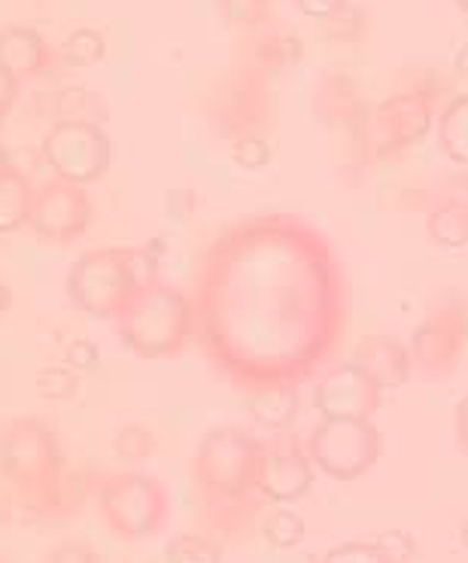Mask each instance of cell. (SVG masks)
Segmentation results:
<instances>
[{
    "label": "cell",
    "mask_w": 468,
    "mask_h": 563,
    "mask_svg": "<svg viewBox=\"0 0 468 563\" xmlns=\"http://www.w3.org/2000/svg\"><path fill=\"white\" fill-rule=\"evenodd\" d=\"M196 344L237 394L308 380L332 356L341 277L323 235L292 213L225 225L192 275Z\"/></svg>",
    "instance_id": "obj_1"
},
{
    "label": "cell",
    "mask_w": 468,
    "mask_h": 563,
    "mask_svg": "<svg viewBox=\"0 0 468 563\" xmlns=\"http://www.w3.org/2000/svg\"><path fill=\"white\" fill-rule=\"evenodd\" d=\"M261 442L241 427H213L192 454V490L204 533L225 542L249 537L261 511Z\"/></svg>",
    "instance_id": "obj_2"
},
{
    "label": "cell",
    "mask_w": 468,
    "mask_h": 563,
    "mask_svg": "<svg viewBox=\"0 0 468 563\" xmlns=\"http://www.w3.org/2000/svg\"><path fill=\"white\" fill-rule=\"evenodd\" d=\"M0 482L34 515L58 518L70 506L65 445L46 420L15 415L0 423Z\"/></svg>",
    "instance_id": "obj_3"
},
{
    "label": "cell",
    "mask_w": 468,
    "mask_h": 563,
    "mask_svg": "<svg viewBox=\"0 0 468 563\" xmlns=\"http://www.w3.org/2000/svg\"><path fill=\"white\" fill-rule=\"evenodd\" d=\"M156 272V256L146 247H91L67 268V299L91 320H116Z\"/></svg>",
    "instance_id": "obj_4"
},
{
    "label": "cell",
    "mask_w": 468,
    "mask_h": 563,
    "mask_svg": "<svg viewBox=\"0 0 468 563\" xmlns=\"http://www.w3.org/2000/svg\"><path fill=\"white\" fill-rule=\"evenodd\" d=\"M119 341L141 360H180L196 341L189 292L168 280H146L113 320Z\"/></svg>",
    "instance_id": "obj_5"
},
{
    "label": "cell",
    "mask_w": 468,
    "mask_h": 563,
    "mask_svg": "<svg viewBox=\"0 0 468 563\" xmlns=\"http://www.w3.org/2000/svg\"><path fill=\"white\" fill-rule=\"evenodd\" d=\"M86 494L119 542L156 539L170 521V494L165 482L134 466L91 472L86 478Z\"/></svg>",
    "instance_id": "obj_6"
},
{
    "label": "cell",
    "mask_w": 468,
    "mask_h": 563,
    "mask_svg": "<svg viewBox=\"0 0 468 563\" xmlns=\"http://www.w3.org/2000/svg\"><path fill=\"white\" fill-rule=\"evenodd\" d=\"M308 457L335 482H356L383 454V435L371 420L323 418L308 435Z\"/></svg>",
    "instance_id": "obj_7"
},
{
    "label": "cell",
    "mask_w": 468,
    "mask_h": 563,
    "mask_svg": "<svg viewBox=\"0 0 468 563\" xmlns=\"http://www.w3.org/2000/svg\"><path fill=\"white\" fill-rule=\"evenodd\" d=\"M40 153L53 177L77 186L98 184L113 162V144L104 125L74 122V119H55L53 129L40 141Z\"/></svg>",
    "instance_id": "obj_8"
},
{
    "label": "cell",
    "mask_w": 468,
    "mask_h": 563,
    "mask_svg": "<svg viewBox=\"0 0 468 563\" xmlns=\"http://www.w3.org/2000/svg\"><path fill=\"white\" fill-rule=\"evenodd\" d=\"M94 220V205H91L86 186L67 184L62 177H53L46 184L34 186V201H31V217L27 229L49 247H74L79 244Z\"/></svg>",
    "instance_id": "obj_9"
},
{
    "label": "cell",
    "mask_w": 468,
    "mask_h": 563,
    "mask_svg": "<svg viewBox=\"0 0 468 563\" xmlns=\"http://www.w3.org/2000/svg\"><path fill=\"white\" fill-rule=\"evenodd\" d=\"M313 463L308 448L296 435L280 430L277 439L261 442L259 454V494L274 506H292L311 494Z\"/></svg>",
    "instance_id": "obj_10"
},
{
    "label": "cell",
    "mask_w": 468,
    "mask_h": 563,
    "mask_svg": "<svg viewBox=\"0 0 468 563\" xmlns=\"http://www.w3.org/2000/svg\"><path fill=\"white\" fill-rule=\"evenodd\" d=\"M380 402H383V390L359 363L328 368L313 387V408L323 418L371 420L378 415Z\"/></svg>",
    "instance_id": "obj_11"
},
{
    "label": "cell",
    "mask_w": 468,
    "mask_h": 563,
    "mask_svg": "<svg viewBox=\"0 0 468 563\" xmlns=\"http://www.w3.org/2000/svg\"><path fill=\"white\" fill-rule=\"evenodd\" d=\"M55 62V49L49 40L31 25H7L0 27V67L10 77L25 86L31 79L49 74Z\"/></svg>",
    "instance_id": "obj_12"
},
{
    "label": "cell",
    "mask_w": 468,
    "mask_h": 563,
    "mask_svg": "<svg viewBox=\"0 0 468 563\" xmlns=\"http://www.w3.org/2000/svg\"><path fill=\"white\" fill-rule=\"evenodd\" d=\"M244 408L249 418L268 430H289L299 418V390L296 384H265L259 390L244 394Z\"/></svg>",
    "instance_id": "obj_13"
},
{
    "label": "cell",
    "mask_w": 468,
    "mask_h": 563,
    "mask_svg": "<svg viewBox=\"0 0 468 563\" xmlns=\"http://www.w3.org/2000/svg\"><path fill=\"white\" fill-rule=\"evenodd\" d=\"M356 363L375 378L380 390H392V387H402L408 380V372H411V363H408V354H404L402 344H395L392 339H383V335H375L368 339L359 347V356Z\"/></svg>",
    "instance_id": "obj_14"
},
{
    "label": "cell",
    "mask_w": 468,
    "mask_h": 563,
    "mask_svg": "<svg viewBox=\"0 0 468 563\" xmlns=\"http://www.w3.org/2000/svg\"><path fill=\"white\" fill-rule=\"evenodd\" d=\"M31 201H34V186L22 170L10 165L0 177V238L13 235L25 229L31 217Z\"/></svg>",
    "instance_id": "obj_15"
},
{
    "label": "cell",
    "mask_w": 468,
    "mask_h": 563,
    "mask_svg": "<svg viewBox=\"0 0 468 563\" xmlns=\"http://www.w3.org/2000/svg\"><path fill=\"white\" fill-rule=\"evenodd\" d=\"M55 119H74V122H98L104 125L110 119L104 98L98 92H91L86 86H65L55 92L53 101Z\"/></svg>",
    "instance_id": "obj_16"
},
{
    "label": "cell",
    "mask_w": 468,
    "mask_h": 563,
    "mask_svg": "<svg viewBox=\"0 0 468 563\" xmlns=\"http://www.w3.org/2000/svg\"><path fill=\"white\" fill-rule=\"evenodd\" d=\"M58 53L67 67H77V70L98 67L107 58V37L98 27H77L67 34Z\"/></svg>",
    "instance_id": "obj_17"
},
{
    "label": "cell",
    "mask_w": 468,
    "mask_h": 563,
    "mask_svg": "<svg viewBox=\"0 0 468 563\" xmlns=\"http://www.w3.org/2000/svg\"><path fill=\"white\" fill-rule=\"evenodd\" d=\"M220 539L210 533H177L165 545V563H222Z\"/></svg>",
    "instance_id": "obj_18"
},
{
    "label": "cell",
    "mask_w": 468,
    "mask_h": 563,
    "mask_svg": "<svg viewBox=\"0 0 468 563\" xmlns=\"http://www.w3.org/2000/svg\"><path fill=\"white\" fill-rule=\"evenodd\" d=\"M308 537V527H304V518L299 511L287 509H274L265 521H261V539L271 545L274 551H292L299 549L301 542Z\"/></svg>",
    "instance_id": "obj_19"
},
{
    "label": "cell",
    "mask_w": 468,
    "mask_h": 563,
    "mask_svg": "<svg viewBox=\"0 0 468 563\" xmlns=\"http://www.w3.org/2000/svg\"><path fill=\"white\" fill-rule=\"evenodd\" d=\"M438 141L454 162L468 165V95L456 98L454 104L447 107L438 125Z\"/></svg>",
    "instance_id": "obj_20"
},
{
    "label": "cell",
    "mask_w": 468,
    "mask_h": 563,
    "mask_svg": "<svg viewBox=\"0 0 468 563\" xmlns=\"http://www.w3.org/2000/svg\"><path fill=\"white\" fill-rule=\"evenodd\" d=\"M430 238L442 247H466L468 244V208L444 205L432 213Z\"/></svg>",
    "instance_id": "obj_21"
},
{
    "label": "cell",
    "mask_w": 468,
    "mask_h": 563,
    "mask_svg": "<svg viewBox=\"0 0 468 563\" xmlns=\"http://www.w3.org/2000/svg\"><path fill=\"white\" fill-rule=\"evenodd\" d=\"M113 451L122 463H141L156 454V435L141 423H125L113 439Z\"/></svg>",
    "instance_id": "obj_22"
},
{
    "label": "cell",
    "mask_w": 468,
    "mask_h": 563,
    "mask_svg": "<svg viewBox=\"0 0 468 563\" xmlns=\"http://www.w3.org/2000/svg\"><path fill=\"white\" fill-rule=\"evenodd\" d=\"M79 390L77 368L70 366H49L37 375V394L49 402H67Z\"/></svg>",
    "instance_id": "obj_23"
},
{
    "label": "cell",
    "mask_w": 468,
    "mask_h": 563,
    "mask_svg": "<svg viewBox=\"0 0 468 563\" xmlns=\"http://www.w3.org/2000/svg\"><path fill=\"white\" fill-rule=\"evenodd\" d=\"M220 3L229 22L241 27H256L268 19L274 0H220Z\"/></svg>",
    "instance_id": "obj_24"
},
{
    "label": "cell",
    "mask_w": 468,
    "mask_h": 563,
    "mask_svg": "<svg viewBox=\"0 0 468 563\" xmlns=\"http://www.w3.org/2000/svg\"><path fill=\"white\" fill-rule=\"evenodd\" d=\"M320 563H392L375 542H344L338 549L325 551Z\"/></svg>",
    "instance_id": "obj_25"
},
{
    "label": "cell",
    "mask_w": 468,
    "mask_h": 563,
    "mask_svg": "<svg viewBox=\"0 0 468 563\" xmlns=\"http://www.w3.org/2000/svg\"><path fill=\"white\" fill-rule=\"evenodd\" d=\"M234 162L247 170L265 168L271 162V146L265 144L261 137H256V134H241L234 141Z\"/></svg>",
    "instance_id": "obj_26"
},
{
    "label": "cell",
    "mask_w": 468,
    "mask_h": 563,
    "mask_svg": "<svg viewBox=\"0 0 468 563\" xmlns=\"http://www.w3.org/2000/svg\"><path fill=\"white\" fill-rule=\"evenodd\" d=\"M46 563H104V558L89 539H65L46 554Z\"/></svg>",
    "instance_id": "obj_27"
},
{
    "label": "cell",
    "mask_w": 468,
    "mask_h": 563,
    "mask_svg": "<svg viewBox=\"0 0 468 563\" xmlns=\"http://www.w3.org/2000/svg\"><path fill=\"white\" fill-rule=\"evenodd\" d=\"M375 545H378L392 563H408L416 554V542L411 533H404V530H387V533H380L375 539Z\"/></svg>",
    "instance_id": "obj_28"
},
{
    "label": "cell",
    "mask_w": 468,
    "mask_h": 563,
    "mask_svg": "<svg viewBox=\"0 0 468 563\" xmlns=\"http://www.w3.org/2000/svg\"><path fill=\"white\" fill-rule=\"evenodd\" d=\"M101 360V351L98 344L89 339H77L70 347H67V366L70 368H94Z\"/></svg>",
    "instance_id": "obj_29"
},
{
    "label": "cell",
    "mask_w": 468,
    "mask_h": 563,
    "mask_svg": "<svg viewBox=\"0 0 468 563\" xmlns=\"http://www.w3.org/2000/svg\"><path fill=\"white\" fill-rule=\"evenodd\" d=\"M347 0H296L299 13H304L308 19H335V15L344 10Z\"/></svg>",
    "instance_id": "obj_30"
},
{
    "label": "cell",
    "mask_w": 468,
    "mask_h": 563,
    "mask_svg": "<svg viewBox=\"0 0 468 563\" xmlns=\"http://www.w3.org/2000/svg\"><path fill=\"white\" fill-rule=\"evenodd\" d=\"M19 92H22V86L0 67V110H3V113H10V107L15 104Z\"/></svg>",
    "instance_id": "obj_31"
},
{
    "label": "cell",
    "mask_w": 468,
    "mask_h": 563,
    "mask_svg": "<svg viewBox=\"0 0 468 563\" xmlns=\"http://www.w3.org/2000/svg\"><path fill=\"white\" fill-rule=\"evenodd\" d=\"M456 439H459V448L468 454V396L456 408Z\"/></svg>",
    "instance_id": "obj_32"
},
{
    "label": "cell",
    "mask_w": 468,
    "mask_h": 563,
    "mask_svg": "<svg viewBox=\"0 0 468 563\" xmlns=\"http://www.w3.org/2000/svg\"><path fill=\"white\" fill-rule=\"evenodd\" d=\"M13 308V289H10V284L0 277V320L7 317V311Z\"/></svg>",
    "instance_id": "obj_33"
},
{
    "label": "cell",
    "mask_w": 468,
    "mask_h": 563,
    "mask_svg": "<svg viewBox=\"0 0 468 563\" xmlns=\"http://www.w3.org/2000/svg\"><path fill=\"white\" fill-rule=\"evenodd\" d=\"M456 70H459L463 77H468V43L456 53Z\"/></svg>",
    "instance_id": "obj_34"
},
{
    "label": "cell",
    "mask_w": 468,
    "mask_h": 563,
    "mask_svg": "<svg viewBox=\"0 0 468 563\" xmlns=\"http://www.w3.org/2000/svg\"><path fill=\"white\" fill-rule=\"evenodd\" d=\"M10 165H13V162H10V156H7V150L0 146V177L7 174V168H10Z\"/></svg>",
    "instance_id": "obj_35"
},
{
    "label": "cell",
    "mask_w": 468,
    "mask_h": 563,
    "mask_svg": "<svg viewBox=\"0 0 468 563\" xmlns=\"http://www.w3.org/2000/svg\"><path fill=\"white\" fill-rule=\"evenodd\" d=\"M459 539H463V545L468 549V521H463V527H459Z\"/></svg>",
    "instance_id": "obj_36"
},
{
    "label": "cell",
    "mask_w": 468,
    "mask_h": 563,
    "mask_svg": "<svg viewBox=\"0 0 468 563\" xmlns=\"http://www.w3.org/2000/svg\"><path fill=\"white\" fill-rule=\"evenodd\" d=\"M456 7H459V10H466V13H468V0H456Z\"/></svg>",
    "instance_id": "obj_37"
},
{
    "label": "cell",
    "mask_w": 468,
    "mask_h": 563,
    "mask_svg": "<svg viewBox=\"0 0 468 563\" xmlns=\"http://www.w3.org/2000/svg\"><path fill=\"white\" fill-rule=\"evenodd\" d=\"M3 119H7V113H3V110H0V125H3Z\"/></svg>",
    "instance_id": "obj_38"
},
{
    "label": "cell",
    "mask_w": 468,
    "mask_h": 563,
    "mask_svg": "<svg viewBox=\"0 0 468 563\" xmlns=\"http://www.w3.org/2000/svg\"><path fill=\"white\" fill-rule=\"evenodd\" d=\"M0 563H7V561H3V558H0Z\"/></svg>",
    "instance_id": "obj_39"
}]
</instances>
